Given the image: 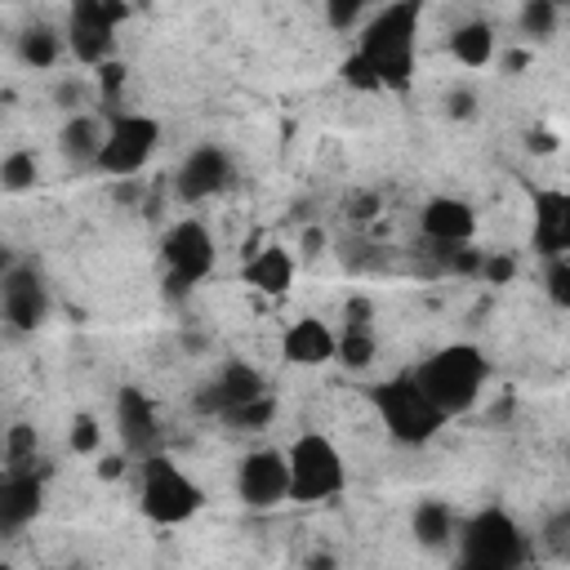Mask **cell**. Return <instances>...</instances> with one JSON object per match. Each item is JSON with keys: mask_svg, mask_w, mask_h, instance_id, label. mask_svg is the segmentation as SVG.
<instances>
[{"mask_svg": "<svg viewBox=\"0 0 570 570\" xmlns=\"http://www.w3.org/2000/svg\"><path fill=\"white\" fill-rule=\"evenodd\" d=\"M325 245H330V236H325L321 227H307V232H303V254H307V258H312V254H321Z\"/></svg>", "mask_w": 570, "mask_h": 570, "instance_id": "cell-40", "label": "cell"}, {"mask_svg": "<svg viewBox=\"0 0 570 570\" xmlns=\"http://www.w3.org/2000/svg\"><path fill=\"white\" fill-rule=\"evenodd\" d=\"M552 4H557V9H566V4H570V0H552Z\"/></svg>", "mask_w": 570, "mask_h": 570, "instance_id": "cell-43", "label": "cell"}, {"mask_svg": "<svg viewBox=\"0 0 570 570\" xmlns=\"http://www.w3.org/2000/svg\"><path fill=\"white\" fill-rule=\"evenodd\" d=\"M53 312V294H49V281L40 267L31 263H13L4 276H0V316L13 334H36Z\"/></svg>", "mask_w": 570, "mask_h": 570, "instance_id": "cell-10", "label": "cell"}, {"mask_svg": "<svg viewBox=\"0 0 570 570\" xmlns=\"http://www.w3.org/2000/svg\"><path fill=\"white\" fill-rule=\"evenodd\" d=\"M263 392H267V379H263L258 365H249V361H223L214 370V379L200 383V392L191 396V405H196V414L223 419L227 410H236V405H245V401H254Z\"/></svg>", "mask_w": 570, "mask_h": 570, "instance_id": "cell-13", "label": "cell"}, {"mask_svg": "<svg viewBox=\"0 0 570 570\" xmlns=\"http://www.w3.org/2000/svg\"><path fill=\"white\" fill-rule=\"evenodd\" d=\"M445 116L450 120H472L476 116V94L472 89H450L445 94Z\"/></svg>", "mask_w": 570, "mask_h": 570, "instance_id": "cell-35", "label": "cell"}, {"mask_svg": "<svg viewBox=\"0 0 570 570\" xmlns=\"http://www.w3.org/2000/svg\"><path fill=\"white\" fill-rule=\"evenodd\" d=\"M289 503H330L347 485V459L325 432H298L285 445Z\"/></svg>", "mask_w": 570, "mask_h": 570, "instance_id": "cell-6", "label": "cell"}, {"mask_svg": "<svg viewBox=\"0 0 570 570\" xmlns=\"http://www.w3.org/2000/svg\"><path fill=\"white\" fill-rule=\"evenodd\" d=\"M272 419H276L272 392H263V396H254V401H245V405H236V410L223 414V423H227L232 432H263Z\"/></svg>", "mask_w": 570, "mask_h": 570, "instance_id": "cell-27", "label": "cell"}, {"mask_svg": "<svg viewBox=\"0 0 570 570\" xmlns=\"http://www.w3.org/2000/svg\"><path fill=\"white\" fill-rule=\"evenodd\" d=\"M138 508L151 525H187L205 508V490L165 450H151L138 463Z\"/></svg>", "mask_w": 570, "mask_h": 570, "instance_id": "cell-5", "label": "cell"}, {"mask_svg": "<svg viewBox=\"0 0 570 570\" xmlns=\"http://www.w3.org/2000/svg\"><path fill=\"white\" fill-rule=\"evenodd\" d=\"M281 356H285L289 365H303V370L330 365V361H334V330H330L321 316H298V321L285 330V338H281Z\"/></svg>", "mask_w": 570, "mask_h": 570, "instance_id": "cell-19", "label": "cell"}, {"mask_svg": "<svg viewBox=\"0 0 570 570\" xmlns=\"http://www.w3.org/2000/svg\"><path fill=\"white\" fill-rule=\"evenodd\" d=\"M4 459L9 463H36V428L31 423H13L4 436Z\"/></svg>", "mask_w": 570, "mask_h": 570, "instance_id": "cell-33", "label": "cell"}, {"mask_svg": "<svg viewBox=\"0 0 570 570\" xmlns=\"http://www.w3.org/2000/svg\"><path fill=\"white\" fill-rule=\"evenodd\" d=\"M343 325H374V303L370 294H352L343 303Z\"/></svg>", "mask_w": 570, "mask_h": 570, "instance_id": "cell-37", "label": "cell"}, {"mask_svg": "<svg viewBox=\"0 0 570 570\" xmlns=\"http://www.w3.org/2000/svg\"><path fill=\"white\" fill-rule=\"evenodd\" d=\"M494 45H499V36H494V27L485 18H468V22H459L450 31V58L459 67H472V71L494 62Z\"/></svg>", "mask_w": 570, "mask_h": 570, "instance_id": "cell-23", "label": "cell"}, {"mask_svg": "<svg viewBox=\"0 0 570 570\" xmlns=\"http://www.w3.org/2000/svg\"><path fill=\"white\" fill-rule=\"evenodd\" d=\"M214 236L200 218H178L160 232V267H165V294L169 298H187L196 285L209 281L214 272Z\"/></svg>", "mask_w": 570, "mask_h": 570, "instance_id": "cell-7", "label": "cell"}, {"mask_svg": "<svg viewBox=\"0 0 570 570\" xmlns=\"http://www.w3.org/2000/svg\"><path fill=\"white\" fill-rule=\"evenodd\" d=\"M517 31L534 45H548L557 31H561V9L552 0H521L517 9Z\"/></svg>", "mask_w": 570, "mask_h": 570, "instance_id": "cell-25", "label": "cell"}, {"mask_svg": "<svg viewBox=\"0 0 570 570\" xmlns=\"http://www.w3.org/2000/svg\"><path fill=\"white\" fill-rule=\"evenodd\" d=\"M89 102H94V89H89L80 76H62V80L53 85V107H62V116L89 111Z\"/></svg>", "mask_w": 570, "mask_h": 570, "instance_id": "cell-31", "label": "cell"}, {"mask_svg": "<svg viewBox=\"0 0 570 570\" xmlns=\"http://www.w3.org/2000/svg\"><path fill=\"white\" fill-rule=\"evenodd\" d=\"M102 134H107V120L98 111H71L62 125H58V156L71 174H89L94 160H98V147H102Z\"/></svg>", "mask_w": 570, "mask_h": 570, "instance_id": "cell-17", "label": "cell"}, {"mask_svg": "<svg viewBox=\"0 0 570 570\" xmlns=\"http://www.w3.org/2000/svg\"><path fill=\"white\" fill-rule=\"evenodd\" d=\"M379 352V338H374V325H343L334 330V361L347 365V370H365Z\"/></svg>", "mask_w": 570, "mask_h": 570, "instance_id": "cell-24", "label": "cell"}, {"mask_svg": "<svg viewBox=\"0 0 570 570\" xmlns=\"http://www.w3.org/2000/svg\"><path fill=\"white\" fill-rule=\"evenodd\" d=\"M543 289L552 298V307H570V254H552L543 258Z\"/></svg>", "mask_w": 570, "mask_h": 570, "instance_id": "cell-28", "label": "cell"}, {"mask_svg": "<svg viewBox=\"0 0 570 570\" xmlns=\"http://www.w3.org/2000/svg\"><path fill=\"white\" fill-rule=\"evenodd\" d=\"M13 49H18V62H22V67L49 71V67H58V58L67 53V40H62V31H58L53 22L36 18V22H27V27L18 31Z\"/></svg>", "mask_w": 570, "mask_h": 570, "instance_id": "cell-21", "label": "cell"}, {"mask_svg": "<svg viewBox=\"0 0 570 570\" xmlns=\"http://www.w3.org/2000/svg\"><path fill=\"white\" fill-rule=\"evenodd\" d=\"M236 499L254 512L281 508L289 503V468H285V450L258 445L249 454H240L236 463Z\"/></svg>", "mask_w": 570, "mask_h": 570, "instance_id": "cell-12", "label": "cell"}, {"mask_svg": "<svg viewBox=\"0 0 570 570\" xmlns=\"http://www.w3.org/2000/svg\"><path fill=\"white\" fill-rule=\"evenodd\" d=\"M129 18L125 0H67V27L62 40L80 67H98L116 58L120 22Z\"/></svg>", "mask_w": 570, "mask_h": 570, "instance_id": "cell-9", "label": "cell"}, {"mask_svg": "<svg viewBox=\"0 0 570 570\" xmlns=\"http://www.w3.org/2000/svg\"><path fill=\"white\" fill-rule=\"evenodd\" d=\"M476 276H481L485 285H512V281H517V258H512V254H481Z\"/></svg>", "mask_w": 570, "mask_h": 570, "instance_id": "cell-34", "label": "cell"}, {"mask_svg": "<svg viewBox=\"0 0 570 570\" xmlns=\"http://www.w3.org/2000/svg\"><path fill=\"white\" fill-rule=\"evenodd\" d=\"M142 191H147V187H142V178H134V174H129V178H111V200H116V205H138V209H142Z\"/></svg>", "mask_w": 570, "mask_h": 570, "instance_id": "cell-36", "label": "cell"}, {"mask_svg": "<svg viewBox=\"0 0 570 570\" xmlns=\"http://www.w3.org/2000/svg\"><path fill=\"white\" fill-rule=\"evenodd\" d=\"M539 543H543V548H548L557 561H566V557H570V508H557V512L543 521Z\"/></svg>", "mask_w": 570, "mask_h": 570, "instance_id": "cell-30", "label": "cell"}, {"mask_svg": "<svg viewBox=\"0 0 570 570\" xmlns=\"http://www.w3.org/2000/svg\"><path fill=\"white\" fill-rule=\"evenodd\" d=\"M428 0H383L365 13L356 27V49L343 58V80L356 89H410L414 80V53H419V27H423Z\"/></svg>", "mask_w": 570, "mask_h": 570, "instance_id": "cell-1", "label": "cell"}, {"mask_svg": "<svg viewBox=\"0 0 570 570\" xmlns=\"http://www.w3.org/2000/svg\"><path fill=\"white\" fill-rule=\"evenodd\" d=\"M347 209H352V214H347L352 223H370V218L379 214V196H374V191H356Z\"/></svg>", "mask_w": 570, "mask_h": 570, "instance_id": "cell-38", "label": "cell"}, {"mask_svg": "<svg viewBox=\"0 0 570 570\" xmlns=\"http://www.w3.org/2000/svg\"><path fill=\"white\" fill-rule=\"evenodd\" d=\"M410 374L419 379L428 401L445 419H454V414H468L481 401V392L490 383V361H485V352L476 343H445L432 356H423Z\"/></svg>", "mask_w": 570, "mask_h": 570, "instance_id": "cell-2", "label": "cell"}, {"mask_svg": "<svg viewBox=\"0 0 570 570\" xmlns=\"http://www.w3.org/2000/svg\"><path fill=\"white\" fill-rule=\"evenodd\" d=\"M125 463H129V454H107V459H98V476L102 481H116L125 472Z\"/></svg>", "mask_w": 570, "mask_h": 570, "instance_id": "cell-39", "label": "cell"}, {"mask_svg": "<svg viewBox=\"0 0 570 570\" xmlns=\"http://www.w3.org/2000/svg\"><path fill=\"white\" fill-rule=\"evenodd\" d=\"M294 254L285 249V245H263V249H254V254H245V285L249 289H258V294H267V298H281V294H289V285H294Z\"/></svg>", "mask_w": 570, "mask_h": 570, "instance_id": "cell-20", "label": "cell"}, {"mask_svg": "<svg viewBox=\"0 0 570 570\" xmlns=\"http://www.w3.org/2000/svg\"><path fill=\"white\" fill-rule=\"evenodd\" d=\"M36 183H40V156H36V151L18 147V151L0 156V191L22 196V191H31Z\"/></svg>", "mask_w": 570, "mask_h": 570, "instance_id": "cell-26", "label": "cell"}, {"mask_svg": "<svg viewBox=\"0 0 570 570\" xmlns=\"http://www.w3.org/2000/svg\"><path fill=\"white\" fill-rule=\"evenodd\" d=\"M370 401H374V414H379V423L387 428V436L396 441V445H428L450 419L428 401V392L419 387V379L410 374V370H401V374H392V379H383V383H374L370 387Z\"/></svg>", "mask_w": 570, "mask_h": 570, "instance_id": "cell-4", "label": "cell"}, {"mask_svg": "<svg viewBox=\"0 0 570 570\" xmlns=\"http://www.w3.org/2000/svg\"><path fill=\"white\" fill-rule=\"evenodd\" d=\"M374 4H379V0H321L325 22H330L334 31H356Z\"/></svg>", "mask_w": 570, "mask_h": 570, "instance_id": "cell-29", "label": "cell"}, {"mask_svg": "<svg viewBox=\"0 0 570 570\" xmlns=\"http://www.w3.org/2000/svg\"><path fill=\"white\" fill-rule=\"evenodd\" d=\"M419 236L436 245H468L476 236V209L463 196H428L419 209Z\"/></svg>", "mask_w": 570, "mask_h": 570, "instance_id": "cell-16", "label": "cell"}, {"mask_svg": "<svg viewBox=\"0 0 570 570\" xmlns=\"http://www.w3.org/2000/svg\"><path fill=\"white\" fill-rule=\"evenodd\" d=\"M45 508V476L31 463H9L0 472V534H22Z\"/></svg>", "mask_w": 570, "mask_h": 570, "instance_id": "cell-14", "label": "cell"}, {"mask_svg": "<svg viewBox=\"0 0 570 570\" xmlns=\"http://www.w3.org/2000/svg\"><path fill=\"white\" fill-rule=\"evenodd\" d=\"M67 445H71V454H98V445H102L98 419L94 414H76L71 419V432H67Z\"/></svg>", "mask_w": 570, "mask_h": 570, "instance_id": "cell-32", "label": "cell"}, {"mask_svg": "<svg viewBox=\"0 0 570 570\" xmlns=\"http://www.w3.org/2000/svg\"><path fill=\"white\" fill-rule=\"evenodd\" d=\"M236 183V160L223 142H196L178 169H174V196L183 205H200V200H214L223 196L227 187Z\"/></svg>", "mask_w": 570, "mask_h": 570, "instance_id": "cell-11", "label": "cell"}, {"mask_svg": "<svg viewBox=\"0 0 570 570\" xmlns=\"http://www.w3.org/2000/svg\"><path fill=\"white\" fill-rule=\"evenodd\" d=\"M102 120H107V134H102L94 174H102V178L142 174L147 160L160 151V120L147 116V111H116V116H102Z\"/></svg>", "mask_w": 570, "mask_h": 570, "instance_id": "cell-8", "label": "cell"}, {"mask_svg": "<svg viewBox=\"0 0 570 570\" xmlns=\"http://www.w3.org/2000/svg\"><path fill=\"white\" fill-rule=\"evenodd\" d=\"M116 436L129 459H142L160 450V414L142 387H120L116 392Z\"/></svg>", "mask_w": 570, "mask_h": 570, "instance_id": "cell-15", "label": "cell"}, {"mask_svg": "<svg viewBox=\"0 0 570 570\" xmlns=\"http://www.w3.org/2000/svg\"><path fill=\"white\" fill-rule=\"evenodd\" d=\"M13 263H18V258H13V249H9V245H0V276H4Z\"/></svg>", "mask_w": 570, "mask_h": 570, "instance_id": "cell-42", "label": "cell"}, {"mask_svg": "<svg viewBox=\"0 0 570 570\" xmlns=\"http://www.w3.org/2000/svg\"><path fill=\"white\" fill-rule=\"evenodd\" d=\"M530 147H534V151H552L557 138H552V134H530Z\"/></svg>", "mask_w": 570, "mask_h": 570, "instance_id": "cell-41", "label": "cell"}, {"mask_svg": "<svg viewBox=\"0 0 570 570\" xmlns=\"http://www.w3.org/2000/svg\"><path fill=\"white\" fill-rule=\"evenodd\" d=\"M454 552L468 570H521L530 561V534L508 508H481L454 525Z\"/></svg>", "mask_w": 570, "mask_h": 570, "instance_id": "cell-3", "label": "cell"}, {"mask_svg": "<svg viewBox=\"0 0 570 570\" xmlns=\"http://www.w3.org/2000/svg\"><path fill=\"white\" fill-rule=\"evenodd\" d=\"M454 525H459V521H454L450 503H441V499H419L414 512H410V534H414V543L428 548V552L450 548V543H454Z\"/></svg>", "mask_w": 570, "mask_h": 570, "instance_id": "cell-22", "label": "cell"}, {"mask_svg": "<svg viewBox=\"0 0 570 570\" xmlns=\"http://www.w3.org/2000/svg\"><path fill=\"white\" fill-rule=\"evenodd\" d=\"M534 249L539 258L570 254V191L561 187L534 191Z\"/></svg>", "mask_w": 570, "mask_h": 570, "instance_id": "cell-18", "label": "cell"}]
</instances>
